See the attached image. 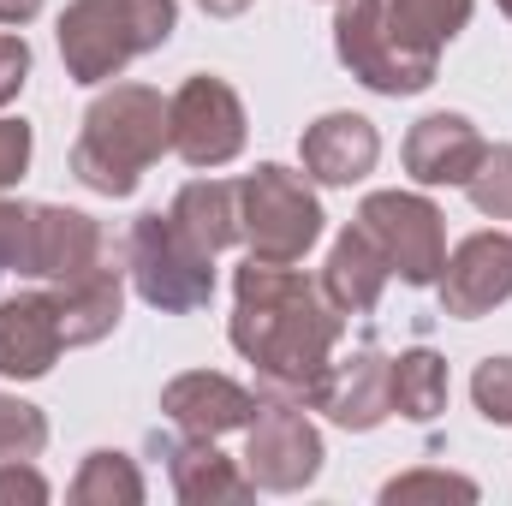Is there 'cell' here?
I'll return each instance as SVG.
<instances>
[{"label": "cell", "mask_w": 512, "mask_h": 506, "mask_svg": "<svg viewBox=\"0 0 512 506\" xmlns=\"http://www.w3.org/2000/svg\"><path fill=\"white\" fill-rule=\"evenodd\" d=\"M72 501L78 506H143V477L120 447H96L84 459V471L72 477Z\"/></svg>", "instance_id": "cell-23"}, {"label": "cell", "mask_w": 512, "mask_h": 506, "mask_svg": "<svg viewBox=\"0 0 512 506\" xmlns=\"http://www.w3.org/2000/svg\"><path fill=\"white\" fill-rule=\"evenodd\" d=\"M42 12V0H0V30H18Z\"/></svg>", "instance_id": "cell-32"}, {"label": "cell", "mask_w": 512, "mask_h": 506, "mask_svg": "<svg viewBox=\"0 0 512 506\" xmlns=\"http://www.w3.org/2000/svg\"><path fill=\"white\" fill-rule=\"evenodd\" d=\"M346 334V316L328 304L322 280L298 274L292 262L245 256L233 268V322L227 340L256 370V399L310 405L316 381L328 376L334 346Z\"/></svg>", "instance_id": "cell-1"}, {"label": "cell", "mask_w": 512, "mask_h": 506, "mask_svg": "<svg viewBox=\"0 0 512 506\" xmlns=\"http://www.w3.org/2000/svg\"><path fill=\"white\" fill-rule=\"evenodd\" d=\"M483 131L465 114H423L405 131V173L417 185H465L483 161Z\"/></svg>", "instance_id": "cell-15"}, {"label": "cell", "mask_w": 512, "mask_h": 506, "mask_svg": "<svg viewBox=\"0 0 512 506\" xmlns=\"http://www.w3.org/2000/svg\"><path fill=\"white\" fill-rule=\"evenodd\" d=\"M30 149H36V137H30L24 120H0V191H12V185L24 179Z\"/></svg>", "instance_id": "cell-30"}, {"label": "cell", "mask_w": 512, "mask_h": 506, "mask_svg": "<svg viewBox=\"0 0 512 506\" xmlns=\"http://www.w3.org/2000/svg\"><path fill=\"white\" fill-rule=\"evenodd\" d=\"M471 399L489 423L512 429V358H483L477 376H471Z\"/></svg>", "instance_id": "cell-28"}, {"label": "cell", "mask_w": 512, "mask_h": 506, "mask_svg": "<svg viewBox=\"0 0 512 506\" xmlns=\"http://www.w3.org/2000/svg\"><path fill=\"white\" fill-rule=\"evenodd\" d=\"M310 411H322L328 423L352 429V435H370L393 417V376H387V358L382 352H352L340 364H328V376L316 381L310 393Z\"/></svg>", "instance_id": "cell-12"}, {"label": "cell", "mask_w": 512, "mask_h": 506, "mask_svg": "<svg viewBox=\"0 0 512 506\" xmlns=\"http://www.w3.org/2000/svg\"><path fill=\"white\" fill-rule=\"evenodd\" d=\"M387 376H393V411L405 423H435L447 411V358L441 352L411 346V352L387 358Z\"/></svg>", "instance_id": "cell-21"}, {"label": "cell", "mask_w": 512, "mask_h": 506, "mask_svg": "<svg viewBox=\"0 0 512 506\" xmlns=\"http://www.w3.org/2000/svg\"><path fill=\"white\" fill-rule=\"evenodd\" d=\"M471 6H477V0H387V24H393L411 48L441 54V48L471 24Z\"/></svg>", "instance_id": "cell-22"}, {"label": "cell", "mask_w": 512, "mask_h": 506, "mask_svg": "<svg viewBox=\"0 0 512 506\" xmlns=\"http://www.w3.org/2000/svg\"><path fill=\"white\" fill-rule=\"evenodd\" d=\"M42 506L48 501V477L30 459H0V506Z\"/></svg>", "instance_id": "cell-29"}, {"label": "cell", "mask_w": 512, "mask_h": 506, "mask_svg": "<svg viewBox=\"0 0 512 506\" xmlns=\"http://www.w3.org/2000/svg\"><path fill=\"white\" fill-rule=\"evenodd\" d=\"M334 54L376 96H417V90L435 84V54L411 48L387 24V0H340V12H334Z\"/></svg>", "instance_id": "cell-6"}, {"label": "cell", "mask_w": 512, "mask_h": 506, "mask_svg": "<svg viewBox=\"0 0 512 506\" xmlns=\"http://www.w3.org/2000/svg\"><path fill=\"white\" fill-rule=\"evenodd\" d=\"M358 227L382 245L387 268L405 286H435L447 268V227L441 209L423 191H370L358 209Z\"/></svg>", "instance_id": "cell-8"}, {"label": "cell", "mask_w": 512, "mask_h": 506, "mask_svg": "<svg viewBox=\"0 0 512 506\" xmlns=\"http://www.w3.org/2000/svg\"><path fill=\"white\" fill-rule=\"evenodd\" d=\"M30 251H36V203L0 197V274H30Z\"/></svg>", "instance_id": "cell-27"}, {"label": "cell", "mask_w": 512, "mask_h": 506, "mask_svg": "<svg viewBox=\"0 0 512 506\" xmlns=\"http://www.w3.org/2000/svg\"><path fill=\"white\" fill-rule=\"evenodd\" d=\"M495 6H501V12H507V18H512V0H495Z\"/></svg>", "instance_id": "cell-34"}, {"label": "cell", "mask_w": 512, "mask_h": 506, "mask_svg": "<svg viewBox=\"0 0 512 506\" xmlns=\"http://www.w3.org/2000/svg\"><path fill=\"white\" fill-rule=\"evenodd\" d=\"M256 399L251 387H239L233 376H215V370H185L161 387V417L179 429V435H233V429H251L256 417Z\"/></svg>", "instance_id": "cell-11"}, {"label": "cell", "mask_w": 512, "mask_h": 506, "mask_svg": "<svg viewBox=\"0 0 512 506\" xmlns=\"http://www.w3.org/2000/svg\"><path fill=\"white\" fill-rule=\"evenodd\" d=\"M155 453L167 459L173 495L185 506H239V501L256 495V483L209 441V435H185V441H161V435H155Z\"/></svg>", "instance_id": "cell-16"}, {"label": "cell", "mask_w": 512, "mask_h": 506, "mask_svg": "<svg viewBox=\"0 0 512 506\" xmlns=\"http://www.w3.org/2000/svg\"><path fill=\"white\" fill-rule=\"evenodd\" d=\"M179 30V0H72L60 12V60L72 84H114L137 54Z\"/></svg>", "instance_id": "cell-3"}, {"label": "cell", "mask_w": 512, "mask_h": 506, "mask_svg": "<svg viewBox=\"0 0 512 506\" xmlns=\"http://www.w3.org/2000/svg\"><path fill=\"white\" fill-rule=\"evenodd\" d=\"M54 304H60V328H66V346H96L120 328V310H126V268H114L108 256L96 268H84L78 280H60L54 286Z\"/></svg>", "instance_id": "cell-18"}, {"label": "cell", "mask_w": 512, "mask_h": 506, "mask_svg": "<svg viewBox=\"0 0 512 506\" xmlns=\"http://www.w3.org/2000/svg\"><path fill=\"white\" fill-rule=\"evenodd\" d=\"M167 215L179 221V233H185L191 245H203L209 256H221L227 245L245 239V233H239V185H227V179H191V185L173 197Z\"/></svg>", "instance_id": "cell-20"}, {"label": "cell", "mask_w": 512, "mask_h": 506, "mask_svg": "<svg viewBox=\"0 0 512 506\" xmlns=\"http://www.w3.org/2000/svg\"><path fill=\"white\" fill-rule=\"evenodd\" d=\"M465 191H471L477 215L512 221V143H489V149H483V161H477V173L465 179Z\"/></svg>", "instance_id": "cell-24"}, {"label": "cell", "mask_w": 512, "mask_h": 506, "mask_svg": "<svg viewBox=\"0 0 512 506\" xmlns=\"http://www.w3.org/2000/svg\"><path fill=\"white\" fill-rule=\"evenodd\" d=\"M322 221L328 215L304 173L262 161L256 173L239 179V233L262 262H304V251L322 239Z\"/></svg>", "instance_id": "cell-5"}, {"label": "cell", "mask_w": 512, "mask_h": 506, "mask_svg": "<svg viewBox=\"0 0 512 506\" xmlns=\"http://www.w3.org/2000/svg\"><path fill=\"white\" fill-rule=\"evenodd\" d=\"M435 292H441V310L459 316V322H477L495 304H507L512 298V239L507 233H471L459 251L447 256Z\"/></svg>", "instance_id": "cell-10"}, {"label": "cell", "mask_w": 512, "mask_h": 506, "mask_svg": "<svg viewBox=\"0 0 512 506\" xmlns=\"http://www.w3.org/2000/svg\"><path fill=\"white\" fill-rule=\"evenodd\" d=\"M197 6H203L209 18H239V12H251L256 0H197Z\"/></svg>", "instance_id": "cell-33"}, {"label": "cell", "mask_w": 512, "mask_h": 506, "mask_svg": "<svg viewBox=\"0 0 512 506\" xmlns=\"http://www.w3.org/2000/svg\"><path fill=\"white\" fill-rule=\"evenodd\" d=\"M108 256L102 227L84 215V209H66V203H36V251H30V274L60 286V280H78L84 268H96Z\"/></svg>", "instance_id": "cell-17"}, {"label": "cell", "mask_w": 512, "mask_h": 506, "mask_svg": "<svg viewBox=\"0 0 512 506\" xmlns=\"http://www.w3.org/2000/svg\"><path fill=\"white\" fill-rule=\"evenodd\" d=\"M382 501L387 506H411V501H477V483L459 477V471H405L382 483Z\"/></svg>", "instance_id": "cell-26"}, {"label": "cell", "mask_w": 512, "mask_h": 506, "mask_svg": "<svg viewBox=\"0 0 512 506\" xmlns=\"http://www.w3.org/2000/svg\"><path fill=\"white\" fill-rule=\"evenodd\" d=\"M167 149H173L167 143V96L149 84H108L84 108V131L72 143V173L96 197H131Z\"/></svg>", "instance_id": "cell-2"}, {"label": "cell", "mask_w": 512, "mask_h": 506, "mask_svg": "<svg viewBox=\"0 0 512 506\" xmlns=\"http://www.w3.org/2000/svg\"><path fill=\"white\" fill-rule=\"evenodd\" d=\"M322 429L310 423V405L262 399L245 429V477L268 495H298L322 477Z\"/></svg>", "instance_id": "cell-9"}, {"label": "cell", "mask_w": 512, "mask_h": 506, "mask_svg": "<svg viewBox=\"0 0 512 506\" xmlns=\"http://www.w3.org/2000/svg\"><path fill=\"white\" fill-rule=\"evenodd\" d=\"M66 352L60 304L54 292H18L0 298V376L6 381H42Z\"/></svg>", "instance_id": "cell-13"}, {"label": "cell", "mask_w": 512, "mask_h": 506, "mask_svg": "<svg viewBox=\"0 0 512 506\" xmlns=\"http://www.w3.org/2000/svg\"><path fill=\"white\" fill-rule=\"evenodd\" d=\"M387 280H393V268H387L382 245L352 221V227L334 239L328 268H322V292H328V304H334L340 316H364V310H376V304H382Z\"/></svg>", "instance_id": "cell-19"}, {"label": "cell", "mask_w": 512, "mask_h": 506, "mask_svg": "<svg viewBox=\"0 0 512 506\" xmlns=\"http://www.w3.org/2000/svg\"><path fill=\"white\" fill-rule=\"evenodd\" d=\"M24 78H30V42L0 30V108L24 90Z\"/></svg>", "instance_id": "cell-31"}, {"label": "cell", "mask_w": 512, "mask_h": 506, "mask_svg": "<svg viewBox=\"0 0 512 506\" xmlns=\"http://www.w3.org/2000/svg\"><path fill=\"white\" fill-rule=\"evenodd\" d=\"M48 447V417L18 399V393H0V459H36Z\"/></svg>", "instance_id": "cell-25"}, {"label": "cell", "mask_w": 512, "mask_h": 506, "mask_svg": "<svg viewBox=\"0 0 512 506\" xmlns=\"http://www.w3.org/2000/svg\"><path fill=\"white\" fill-rule=\"evenodd\" d=\"M126 274H131V292L161 316H191V310H203L215 298V256L203 245H191L179 233V221L161 215V209L131 221Z\"/></svg>", "instance_id": "cell-4"}, {"label": "cell", "mask_w": 512, "mask_h": 506, "mask_svg": "<svg viewBox=\"0 0 512 506\" xmlns=\"http://www.w3.org/2000/svg\"><path fill=\"white\" fill-rule=\"evenodd\" d=\"M298 155H304V179H316V185H358L382 161V131L364 114H322L316 126H304Z\"/></svg>", "instance_id": "cell-14"}, {"label": "cell", "mask_w": 512, "mask_h": 506, "mask_svg": "<svg viewBox=\"0 0 512 506\" xmlns=\"http://www.w3.org/2000/svg\"><path fill=\"white\" fill-rule=\"evenodd\" d=\"M167 143L185 167L197 173H215L227 161H239L245 149V102L227 78H185L173 96H167Z\"/></svg>", "instance_id": "cell-7"}]
</instances>
